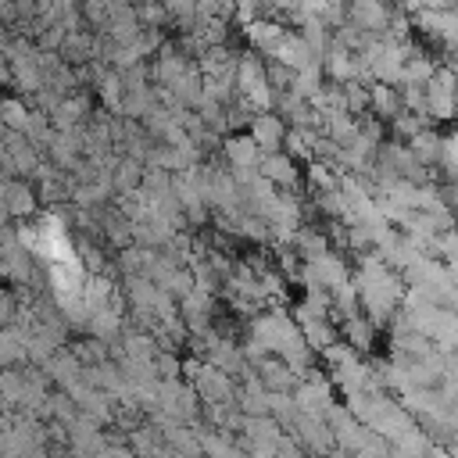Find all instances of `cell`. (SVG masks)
I'll return each mask as SVG.
<instances>
[{"mask_svg":"<svg viewBox=\"0 0 458 458\" xmlns=\"http://www.w3.org/2000/svg\"><path fill=\"white\" fill-rule=\"evenodd\" d=\"M340 333H344V340H351V344H354V351H358V354H372V351H376L379 326H376L365 311H358V315L344 318V322H340Z\"/></svg>","mask_w":458,"mask_h":458,"instance_id":"10","label":"cell"},{"mask_svg":"<svg viewBox=\"0 0 458 458\" xmlns=\"http://www.w3.org/2000/svg\"><path fill=\"white\" fill-rule=\"evenodd\" d=\"M154 365H157V376L161 379H179L182 376V361L175 354H168V347H161V354L154 358Z\"/></svg>","mask_w":458,"mask_h":458,"instance_id":"21","label":"cell"},{"mask_svg":"<svg viewBox=\"0 0 458 458\" xmlns=\"http://www.w3.org/2000/svg\"><path fill=\"white\" fill-rule=\"evenodd\" d=\"M250 369L258 372V379L265 383V390H293V386H297V372H293L290 361L279 358V354H265V358L254 361Z\"/></svg>","mask_w":458,"mask_h":458,"instance_id":"9","label":"cell"},{"mask_svg":"<svg viewBox=\"0 0 458 458\" xmlns=\"http://www.w3.org/2000/svg\"><path fill=\"white\" fill-rule=\"evenodd\" d=\"M329 379H333V386L347 397V394H354V390L372 386V369H369L365 354H351V358H344L340 365H329Z\"/></svg>","mask_w":458,"mask_h":458,"instance_id":"4","label":"cell"},{"mask_svg":"<svg viewBox=\"0 0 458 458\" xmlns=\"http://www.w3.org/2000/svg\"><path fill=\"white\" fill-rule=\"evenodd\" d=\"M347 18L372 36H386V29L394 21V7H390V0H351Z\"/></svg>","mask_w":458,"mask_h":458,"instance_id":"3","label":"cell"},{"mask_svg":"<svg viewBox=\"0 0 458 458\" xmlns=\"http://www.w3.org/2000/svg\"><path fill=\"white\" fill-rule=\"evenodd\" d=\"M111 172H114V190H118V193H132V190L143 186V172H147V165H143L140 157L122 154V157L114 161Z\"/></svg>","mask_w":458,"mask_h":458,"instance_id":"16","label":"cell"},{"mask_svg":"<svg viewBox=\"0 0 458 458\" xmlns=\"http://www.w3.org/2000/svg\"><path fill=\"white\" fill-rule=\"evenodd\" d=\"M301 161L293 157V154H286V150H272V154H261V175L268 179V182H276L279 190H297L301 186V168H297Z\"/></svg>","mask_w":458,"mask_h":458,"instance_id":"5","label":"cell"},{"mask_svg":"<svg viewBox=\"0 0 458 458\" xmlns=\"http://www.w3.org/2000/svg\"><path fill=\"white\" fill-rule=\"evenodd\" d=\"M250 136L258 140V147L265 150V154H272V150H283V143H286V132H290V122L272 107V111H254V118H250Z\"/></svg>","mask_w":458,"mask_h":458,"instance_id":"2","label":"cell"},{"mask_svg":"<svg viewBox=\"0 0 458 458\" xmlns=\"http://www.w3.org/2000/svg\"><path fill=\"white\" fill-rule=\"evenodd\" d=\"M243 36H247V43H250L254 50H261V54L268 57V54H276V47L283 43L286 25H283L279 18H272V14H258L254 21L243 25Z\"/></svg>","mask_w":458,"mask_h":458,"instance_id":"8","label":"cell"},{"mask_svg":"<svg viewBox=\"0 0 458 458\" xmlns=\"http://www.w3.org/2000/svg\"><path fill=\"white\" fill-rule=\"evenodd\" d=\"M311 143H315V129H297V125H290V132H286V143H283V150L286 154H293L297 161H311L315 157V150H311Z\"/></svg>","mask_w":458,"mask_h":458,"instance_id":"18","label":"cell"},{"mask_svg":"<svg viewBox=\"0 0 458 458\" xmlns=\"http://www.w3.org/2000/svg\"><path fill=\"white\" fill-rule=\"evenodd\" d=\"M290 247H293V250H297L304 261H311V258H318V254L333 250V236H329L326 229H315V225H301Z\"/></svg>","mask_w":458,"mask_h":458,"instance_id":"15","label":"cell"},{"mask_svg":"<svg viewBox=\"0 0 458 458\" xmlns=\"http://www.w3.org/2000/svg\"><path fill=\"white\" fill-rule=\"evenodd\" d=\"M408 147H411V154L422 161V165H429V168H437V165H444V150H447V136H440L433 125H426V129H419L411 140H408Z\"/></svg>","mask_w":458,"mask_h":458,"instance_id":"11","label":"cell"},{"mask_svg":"<svg viewBox=\"0 0 458 458\" xmlns=\"http://www.w3.org/2000/svg\"><path fill=\"white\" fill-rule=\"evenodd\" d=\"M437 68H440L437 57H429L426 50L415 47V50L408 54V61H404V72H401V82H397V86H426Z\"/></svg>","mask_w":458,"mask_h":458,"instance_id":"14","label":"cell"},{"mask_svg":"<svg viewBox=\"0 0 458 458\" xmlns=\"http://www.w3.org/2000/svg\"><path fill=\"white\" fill-rule=\"evenodd\" d=\"M222 157L229 161V168H236V165H261V147H258V140L250 136V129H233V132H225L222 136Z\"/></svg>","mask_w":458,"mask_h":458,"instance_id":"6","label":"cell"},{"mask_svg":"<svg viewBox=\"0 0 458 458\" xmlns=\"http://www.w3.org/2000/svg\"><path fill=\"white\" fill-rule=\"evenodd\" d=\"M444 64H447V68L458 75V50H447V61H444Z\"/></svg>","mask_w":458,"mask_h":458,"instance_id":"22","label":"cell"},{"mask_svg":"<svg viewBox=\"0 0 458 458\" xmlns=\"http://www.w3.org/2000/svg\"><path fill=\"white\" fill-rule=\"evenodd\" d=\"M268 57H279V61H283V64H290L293 72L308 68L311 61H322V57L308 47V39H304L301 32H286V36H283V43L276 47V54H268Z\"/></svg>","mask_w":458,"mask_h":458,"instance_id":"12","label":"cell"},{"mask_svg":"<svg viewBox=\"0 0 458 458\" xmlns=\"http://www.w3.org/2000/svg\"><path fill=\"white\" fill-rule=\"evenodd\" d=\"M404 111V97L397 82H372V114H379L383 122H394Z\"/></svg>","mask_w":458,"mask_h":458,"instance_id":"13","label":"cell"},{"mask_svg":"<svg viewBox=\"0 0 458 458\" xmlns=\"http://www.w3.org/2000/svg\"><path fill=\"white\" fill-rule=\"evenodd\" d=\"M36 204H39V193L29 186V179L7 175V182H4V215H7V222L11 218H29L36 211Z\"/></svg>","mask_w":458,"mask_h":458,"instance_id":"7","label":"cell"},{"mask_svg":"<svg viewBox=\"0 0 458 458\" xmlns=\"http://www.w3.org/2000/svg\"><path fill=\"white\" fill-rule=\"evenodd\" d=\"M426 93H429V118L433 122L458 118V75L447 64H440L433 72V79L426 82Z\"/></svg>","mask_w":458,"mask_h":458,"instance_id":"1","label":"cell"},{"mask_svg":"<svg viewBox=\"0 0 458 458\" xmlns=\"http://www.w3.org/2000/svg\"><path fill=\"white\" fill-rule=\"evenodd\" d=\"M329 82V75H326V68H322V61H311L308 68H301V72H293V82H290V89H297L301 97H308V100H315L318 97V89Z\"/></svg>","mask_w":458,"mask_h":458,"instance_id":"17","label":"cell"},{"mask_svg":"<svg viewBox=\"0 0 458 458\" xmlns=\"http://www.w3.org/2000/svg\"><path fill=\"white\" fill-rule=\"evenodd\" d=\"M0 111H4V125H7V129H21V132H29V122H32V107H29L21 97H7Z\"/></svg>","mask_w":458,"mask_h":458,"instance_id":"19","label":"cell"},{"mask_svg":"<svg viewBox=\"0 0 458 458\" xmlns=\"http://www.w3.org/2000/svg\"><path fill=\"white\" fill-rule=\"evenodd\" d=\"M265 72H268V82H272L276 89H286V86L293 82V68L283 64L279 57H265Z\"/></svg>","mask_w":458,"mask_h":458,"instance_id":"20","label":"cell"}]
</instances>
